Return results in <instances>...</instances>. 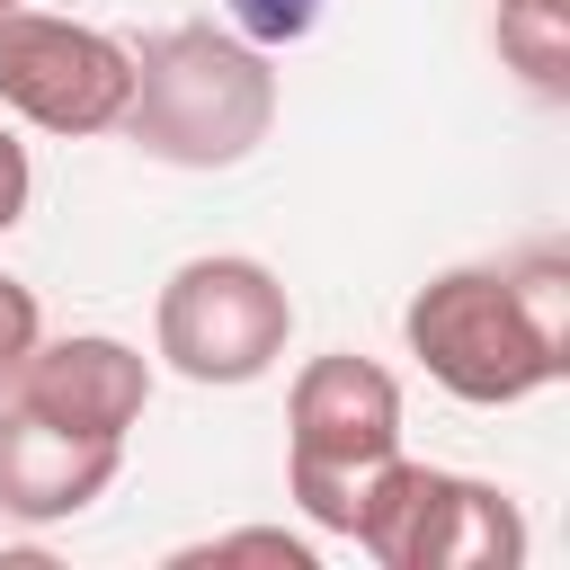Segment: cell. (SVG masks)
<instances>
[{"mask_svg":"<svg viewBox=\"0 0 570 570\" xmlns=\"http://www.w3.org/2000/svg\"><path fill=\"white\" fill-rule=\"evenodd\" d=\"M401 338L428 365V383H445L472 410L534 401L570 374V267L552 249L445 267L410 294Z\"/></svg>","mask_w":570,"mask_h":570,"instance_id":"1","label":"cell"},{"mask_svg":"<svg viewBox=\"0 0 570 570\" xmlns=\"http://www.w3.org/2000/svg\"><path fill=\"white\" fill-rule=\"evenodd\" d=\"M267 125H276L267 45L223 27H160L134 53V98L116 134H134L169 169H232L267 142Z\"/></svg>","mask_w":570,"mask_h":570,"instance_id":"2","label":"cell"},{"mask_svg":"<svg viewBox=\"0 0 570 570\" xmlns=\"http://www.w3.org/2000/svg\"><path fill=\"white\" fill-rule=\"evenodd\" d=\"M401 454V383L374 356H312L285 392V490L321 534L356 525L365 481Z\"/></svg>","mask_w":570,"mask_h":570,"instance_id":"3","label":"cell"},{"mask_svg":"<svg viewBox=\"0 0 570 570\" xmlns=\"http://www.w3.org/2000/svg\"><path fill=\"white\" fill-rule=\"evenodd\" d=\"M347 543L383 570H517L525 561V517L499 481L392 454L365 481Z\"/></svg>","mask_w":570,"mask_h":570,"instance_id":"4","label":"cell"},{"mask_svg":"<svg viewBox=\"0 0 570 570\" xmlns=\"http://www.w3.org/2000/svg\"><path fill=\"white\" fill-rule=\"evenodd\" d=\"M294 338V294L267 258L214 249L169 267L160 303H151V356L187 383H258Z\"/></svg>","mask_w":570,"mask_h":570,"instance_id":"5","label":"cell"},{"mask_svg":"<svg viewBox=\"0 0 570 570\" xmlns=\"http://www.w3.org/2000/svg\"><path fill=\"white\" fill-rule=\"evenodd\" d=\"M134 98V45L80 18L45 9H0V107L27 116L36 134H116Z\"/></svg>","mask_w":570,"mask_h":570,"instance_id":"6","label":"cell"},{"mask_svg":"<svg viewBox=\"0 0 570 570\" xmlns=\"http://www.w3.org/2000/svg\"><path fill=\"white\" fill-rule=\"evenodd\" d=\"M9 401L53 419V428H80V436H125L151 401V356L107 338V330H71V338H36L18 365H9Z\"/></svg>","mask_w":570,"mask_h":570,"instance_id":"7","label":"cell"},{"mask_svg":"<svg viewBox=\"0 0 570 570\" xmlns=\"http://www.w3.org/2000/svg\"><path fill=\"white\" fill-rule=\"evenodd\" d=\"M116 472H125V436H80V428H53L18 401L0 410V517L62 525L89 499H107Z\"/></svg>","mask_w":570,"mask_h":570,"instance_id":"8","label":"cell"},{"mask_svg":"<svg viewBox=\"0 0 570 570\" xmlns=\"http://www.w3.org/2000/svg\"><path fill=\"white\" fill-rule=\"evenodd\" d=\"M499 62L534 89V98H570V18H517L499 9Z\"/></svg>","mask_w":570,"mask_h":570,"instance_id":"9","label":"cell"},{"mask_svg":"<svg viewBox=\"0 0 570 570\" xmlns=\"http://www.w3.org/2000/svg\"><path fill=\"white\" fill-rule=\"evenodd\" d=\"M178 570H223V561H276V570H312V534H285V525H232V534H205V543H178L169 552Z\"/></svg>","mask_w":570,"mask_h":570,"instance_id":"10","label":"cell"},{"mask_svg":"<svg viewBox=\"0 0 570 570\" xmlns=\"http://www.w3.org/2000/svg\"><path fill=\"white\" fill-rule=\"evenodd\" d=\"M223 9H232V27H240L249 45H294V36L321 27L330 0H223Z\"/></svg>","mask_w":570,"mask_h":570,"instance_id":"11","label":"cell"},{"mask_svg":"<svg viewBox=\"0 0 570 570\" xmlns=\"http://www.w3.org/2000/svg\"><path fill=\"white\" fill-rule=\"evenodd\" d=\"M45 338V303H36V285H18V276H0V374L27 356Z\"/></svg>","mask_w":570,"mask_h":570,"instance_id":"12","label":"cell"},{"mask_svg":"<svg viewBox=\"0 0 570 570\" xmlns=\"http://www.w3.org/2000/svg\"><path fill=\"white\" fill-rule=\"evenodd\" d=\"M27 196H36V160H27V142L0 125V232L27 223Z\"/></svg>","mask_w":570,"mask_h":570,"instance_id":"13","label":"cell"},{"mask_svg":"<svg viewBox=\"0 0 570 570\" xmlns=\"http://www.w3.org/2000/svg\"><path fill=\"white\" fill-rule=\"evenodd\" d=\"M499 9H517V18H570V0H499Z\"/></svg>","mask_w":570,"mask_h":570,"instance_id":"14","label":"cell"},{"mask_svg":"<svg viewBox=\"0 0 570 570\" xmlns=\"http://www.w3.org/2000/svg\"><path fill=\"white\" fill-rule=\"evenodd\" d=\"M0 9H18V0H0Z\"/></svg>","mask_w":570,"mask_h":570,"instance_id":"15","label":"cell"}]
</instances>
